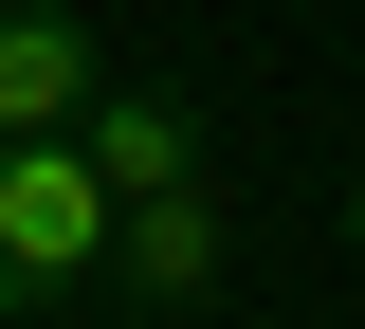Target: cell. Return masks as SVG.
Masks as SVG:
<instances>
[{
	"mask_svg": "<svg viewBox=\"0 0 365 329\" xmlns=\"http://www.w3.org/2000/svg\"><path fill=\"white\" fill-rule=\"evenodd\" d=\"M110 238H128V201L91 183V146H0V311H73Z\"/></svg>",
	"mask_w": 365,
	"mask_h": 329,
	"instance_id": "6da1fadb",
	"label": "cell"
},
{
	"mask_svg": "<svg viewBox=\"0 0 365 329\" xmlns=\"http://www.w3.org/2000/svg\"><path fill=\"white\" fill-rule=\"evenodd\" d=\"M91 92H110V37L73 0H0V146H73Z\"/></svg>",
	"mask_w": 365,
	"mask_h": 329,
	"instance_id": "7a4b0ae2",
	"label": "cell"
},
{
	"mask_svg": "<svg viewBox=\"0 0 365 329\" xmlns=\"http://www.w3.org/2000/svg\"><path fill=\"white\" fill-rule=\"evenodd\" d=\"M91 183H110V201H165V183H201V110H182V92H128V74H110V92H91Z\"/></svg>",
	"mask_w": 365,
	"mask_h": 329,
	"instance_id": "3957f363",
	"label": "cell"
},
{
	"mask_svg": "<svg viewBox=\"0 0 365 329\" xmlns=\"http://www.w3.org/2000/svg\"><path fill=\"white\" fill-rule=\"evenodd\" d=\"M110 275H128V293H165V311H201V293H220V201H201V183L128 201V238H110Z\"/></svg>",
	"mask_w": 365,
	"mask_h": 329,
	"instance_id": "277c9868",
	"label": "cell"
},
{
	"mask_svg": "<svg viewBox=\"0 0 365 329\" xmlns=\"http://www.w3.org/2000/svg\"><path fill=\"white\" fill-rule=\"evenodd\" d=\"M347 238H365V183H347Z\"/></svg>",
	"mask_w": 365,
	"mask_h": 329,
	"instance_id": "5b68a950",
	"label": "cell"
}]
</instances>
